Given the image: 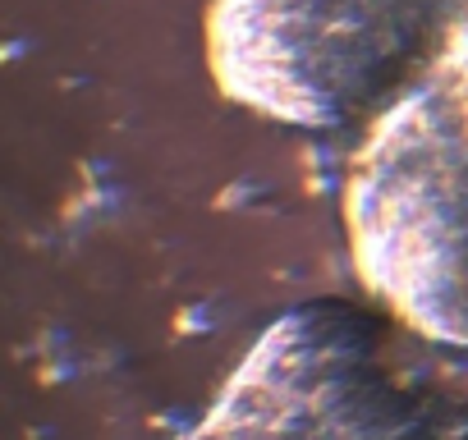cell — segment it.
<instances>
[{"instance_id": "6da1fadb", "label": "cell", "mask_w": 468, "mask_h": 440, "mask_svg": "<svg viewBox=\"0 0 468 440\" xmlns=\"http://www.w3.org/2000/svg\"><path fill=\"white\" fill-rule=\"evenodd\" d=\"M220 69L299 124L381 106L367 152L468 174V0H229Z\"/></svg>"}, {"instance_id": "7a4b0ae2", "label": "cell", "mask_w": 468, "mask_h": 440, "mask_svg": "<svg viewBox=\"0 0 468 440\" xmlns=\"http://www.w3.org/2000/svg\"><path fill=\"white\" fill-rule=\"evenodd\" d=\"M188 440H463L377 353L349 308H308L271 326Z\"/></svg>"}]
</instances>
